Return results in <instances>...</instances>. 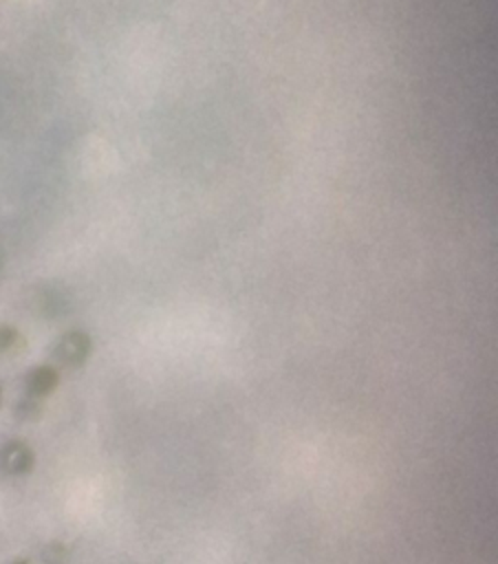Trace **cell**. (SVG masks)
Masks as SVG:
<instances>
[{"mask_svg":"<svg viewBox=\"0 0 498 564\" xmlns=\"http://www.w3.org/2000/svg\"><path fill=\"white\" fill-rule=\"evenodd\" d=\"M88 350L90 339L84 333H68L57 346V355L64 364H82L88 357Z\"/></svg>","mask_w":498,"mask_h":564,"instance_id":"cell-1","label":"cell"},{"mask_svg":"<svg viewBox=\"0 0 498 564\" xmlns=\"http://www.w3.org/2000/svg\"><path fill=\"white\" fill-rule=\"evenodd\" d=\"M2 463H4V467H7L9 471L22 474V471H26V469L33 465V454L29 452L26 445H22V443H11V445H7L4 452H2Z\"/></svg>","mask_w":498,"mask_h":564,"instance_id":"cell-2","label":"cell"},{"mask_svg":"<svg viewBox=\"0 0 498 564\" xmlns=\"http://www.w3.org/2000/svg\"><path fill=\"white\" fill-rule=\"evenodd\" d=\"M57 386V372L48 366H40L29 375V388L35 394H46Z\"/></svg>","mask_w":498,"mask_h":564,"instance_id":"cell-3","label":"cell"},{"mask_svg":"<svg viewBox=\"0 0 498 564\" xmlns=\"http://www.w3.org/2000/svg\"><path fill=\"white\" fill-rule=\"evenodd\" d=\"M18 339V333L11 326H0V350H7Z\"/></svg>","mask_w":498,"mask_h":564,"instance_id":"cell-4","label":"cell"},{"mask_svg":"<svg viewBox=\"0 0 498 564\" xmlns=\"http://www.w3.org/2000/svg\"><path fill=\"white\" fill-rule=\"evenodd\" d=\"M0 397H2V390H0Z\"/></svg>","mask_w":498,"mask_h":564,"instance_id":"cell-5","label":"cell"}]
</instances>
